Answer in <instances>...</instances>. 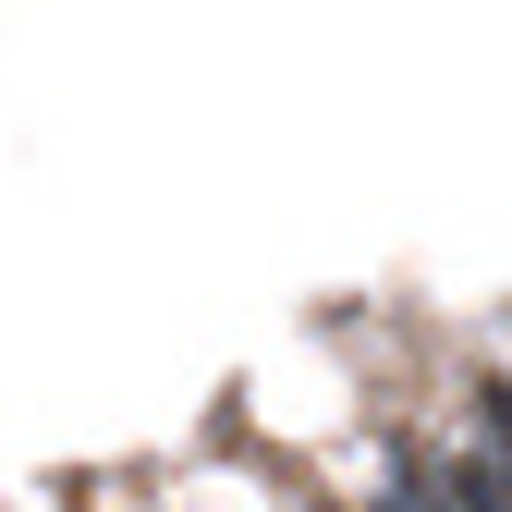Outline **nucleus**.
Segmentation results:
<instances>
[{
	"label": "nucleus",
	"instance_id": "1",
	"mask_svg": "<svg viewBox=\"0 0 512 512\" xmlns=\"http://www.w3.org/2000/svg\"><path fill=\"white\" fill-rule=\"evenodd\" d=\"M439 488H452V512H512V391L476 403V452L439 476Z\"/></svg>",
	"mask_w": 512,
	"mask_h": 512
},
{
	"label": "nucleus",
	"instance_id": "2",
	"mask_svg": "<svg viewBox=\"0 0 512 512\" xmlns=\"http://www.w3.org/2000/svg\"><path fill=\"white\" fill-rule=\"evenodd\" d=\"M391 512H452V488H439L427 452H391Z\"/></svg>",
	"mask_w": 512,
	"mask_h": 512
}]
</instances>
